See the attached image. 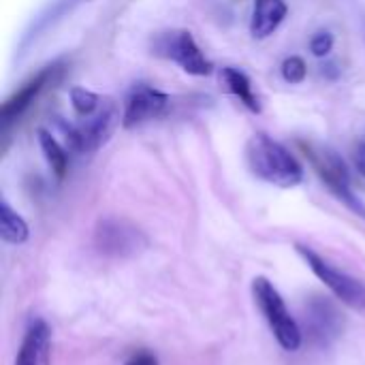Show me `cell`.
I'll use <instances>...</instances> for the list:
<instances>
[{
	"label": "cell",
	"instance_id": "6da1fadb",
	"mask_svg": "<svg viewBox=\"0 0 365 365\" xmlns=\"http://www.w3.org/2000/svg\"><path fill=\"white\" fill-rule=\"evenodd\" d=\"M246 163L250 171L278 188H295L304 182L302 163L265 133H255L246 143Z\"/></svg>",
	"mask_w": 365,
	"mask_h": 365
},
{
	"label": "cell",
	"instance_id": "7a4b0ae2",
	"mask_svg": "<svg viewBox=\"0 0 365 365\" xmlns=\"http://www.w3.org/2000/svg\"><path fill=\"white\" fill-rule=\"evenodd\" d=\"M252 297H255L263 319L267 321L274 338L278 340V344L289 353L297 351L304 342V334H302L297 321L291 317L278 289L267 278L259 276L252 280Z\"/></svg>",
	"mask_w": 365,
	"mask_h": 365
},
{
	"label": "cell",
	"instance_id": "3957f363",
	"mask_svg": "<svg viewBox=\"0 0 365 365\" xmlns=\"http://www.w3.org/2000/svg\"><path fill=\"white\" fill-rule=\"evenodd\" d=\"M118 124H122V115L115 103L107 101L98 107L96 113L81 118L77 126H64V137L73 152L92 154L109 141Z\"/></svg>",
	"mask_w": 365,
	"mask_h": 365
},
{
	"label": "cell",
	"instance_id": "277c9868",
	"mask_svg": "<svg viewBox=\"0 0 365 365\" xmlns=\"http://www.w3.org/2000/svg\"><path fill=\"white\" fill-rule=\"evenodd\" d=\"M302 150L306 152V156L312 160L319 178L327 184V188L336 195L338 201H342L349 210H353L357 216L365 218V205L361 203V199L353 192L351 188V175H349V169L344 165V160L331 152V150H323V148H314L310 143H299Z\"/></svg>",
	"mask_w": 365,
	"mask_h": 365
},
{
	"label": "cell",
	"instance_id": "5b68a950",
	"mask_svg": "<svg viewBox=\"0 0 365 365\" xmlns=\"http://www.w3.org/2000/svg\"><path fill=\"white\" fill-rule=\"evenodd\" d=\"M154 51L175 62L184 73L195 77H207L214 71L212 60L201 51L199 43L188 30H169L154 38Z\"/></svg>",
	"mask_w": 365,
	"mask_h": 365
},
{
	"label": "cell",
	"instance_id": "8992f818",
	"mask_svg": "<svg viewBox=\"0 0 365 365\" xmlns=\"http://www.w3.org/2000/svg\"><path fill=\"white\" fill-rule=\"evenodd\" d=\"M297 252L304 257V261L308 263V267L312 269V274L346 306L355 308V310H365V284L361 280L349 276L346 272L334 267L331 263H327L321 255H317L312 248L308 246H297Z\"/></svg>",
	"mask_w": 365,
	"mask_h": 365
},
{
	"label": "cell",
	"instance_id": "52a82bcc",
	"mask_svg": "<svg viewBox=\"0 0 365 365\" xmlns=\"http://www.w3.org/2000/svg\"><path fill=\"white\" fill-rule=\"evenodd\" d=\"M169 105H171V98L165 92H160L148 83H137V86H133V90L128 92V96L124 101L122 126L135 128L145 122H152V120L165 115Z\"/></svg>",
	"mask_w": 365,
	"mask_h": 365
},
{
	"label": "cell",
	"instance_id": "ba28073f",
	"mask_svg": "<svg viewBox=\"0 0 365 365\" xmlns=\"http://www.w3.org/2000/svg\"><path fill=\"white\" fill-rule=\"evenodd\" d=\"M56 66H45L43 71H38L34 77H30L19 90H15L0 109V126L2 133H6L15 122H19V118L30 109V105L38 98V94L45 90V86L53 79Z\"/></svg>",
	"mask_w": 365,
	"mask_h": 365
},
{
	"label": "cell",
	"instance_id": "9c48e42d",
	"mask_svg": "<svg viewBox=\"0 0 365 365\" xmlns=\"http://www.w3.org/2000/svg\"><path fill=\"white\" fill-rule=\"evenodd\" d=\"M139 231L120 220H103L96 229L94 242L96 248L105 255L124 257L133 255L139 248Z\"/></svg>",
	"mask_w": 365,
	"mask_h": 365
},
{
	"label": "cell",
	"instance_id": "30bf717a",
	"mask_svg": "<svg viewBox=\"0 0 365 365\" xmlns=\"http://www.w3.org/2000/svg\"><path fill=\"white\" fill-rule=\"evenodd\" d=\"M51 359V329L43 319H34L21 340L15 365H49Z\"/></svg>",
	"mask_w": 365,
	"mask_h": 365
},
{
	"label": "cell",
	"instance_id": "8fae6325",
	"mask_svg": "<svg viewBox=\"0 0 365 365\" xmlns=\"http://www.w3.org/2000/svg\"><path fill=\"white\" fill-rule=\"evenodd\" d=\"M289 6L287 0H255L252 19H250V34L257 41L269 38L287 19Z\"/></svg>",
	"mask_w": 365,
	"mask_h": 365
},
{
	"label": "cell",
	"instance_id": "7c38bea8",
	"mask_svg": "<svg viewBox=\"0 0 365 365\" xmlns=\"http://www.w3.org/2000/svg\"><path fill=\"white\" fill-rule=\"evenodd\" d=\"M220 83H222L225 90H227L229 94H233L248 111L261 113V109H263L261 98L257 96L255 86H252L250 77H248L244 71H240V68H235V66H225V68L220 71Z\"/></svg>",
	"mask_w": 365,
	"mask_h": 365
},
{
	"label": "cell",
	"instance_id": "4fadbf2b",
	"mask_svg": "<svg viewBox=\"0 0 365 365\" xmlns=\"http://www.w3.org/2000/svg\"><path fill=\"white\" fill-rule=\"evenodd\" d=\"M308 323H310V329H312V338L319 342V344H329L334 338H338L340 334V314L334 310L331 304L323 302V299H317L310 310H308Z\"/></svg>",
	"mask_w": 365,
	"mask_h": 365
},
{
	"label": "cell",
	"instance_id": "5bb4252c",
	"mask_svg": "<svg viewBox=\"0 0 365 365\" xmlns=\"http://www.w3.org/2000/svg\"><path fill=\"white\" fill-rule=\"evenodd\" d=\"M36 139H38V145H41V152L49 165V169L53 171V175L58 180H62L68 171V152L66 148L60 145V141L45 128H38L36 133Z\"/></svg>",
	"mask_w": 365,
	"mask_h": 365
},
{
	"label": "cell",
	"instance_id": "9a60e30c",
	"mask_svg": "<svg viewBox=\"0 0 365 365\" xmlns=\"http://www.w3.org/2000/svg\"><path fill=\"white\" fill-rule=\"evenodd\" d=\"M0 237H2V242L15 244V246L28 242V237H30L28 222L6 201L0 203Z\"/></svg>",
	"mask_w": 365,
	"mask_h": 365
},
{
	"label": "cell",
	"instance_id": "2e32d148",
	"mask_svg": "<svg viewBox=\"0 0 365 365\" xmlns=\"http://www.w3.org/2000/svg\"><path fill=\"white\" fill-rule=\"evenodd\" d=\"M68 98H71L73 111H75L79 118H88V115L96 113L98 107L103 105V98H101L96 92L83 88V86H73V88L68 90Z\"/></svg>",
	"mask_w": 365,
	"mask_h": 365
},
{
	"label": "cell",
	"instance_id": "e0dca14e",
	"mask_svg": "<svg viewBox=\"0 0 365 365\" xmlns=\"http://www.w3.org/2000/svg\"><path fill=\"white\" fill-rule=\"evenodd\" d=\"M280 73H282V77H284L287 83L297 86V83H302V81L306 79V75H308V64H306V60H304L302 56H289V58L282 62Z\"/></svg>",
	"mask_w": 365,
	"mask_h": 365
},
{
	"label": "cell",
	"instance_id": "ac0fdd59",
	"mask_svg": "<svg viewBox=\"0 0 365 365\" xmlns=\"http://www.w3.org/2000/svg\"><path fill=\"white\" fill-rule=\"evenodd\" d=\"M334 43H336V38H334V34H331L329 30H319V32L310 38V51H312L317 58H325V56L331 53Z\"/></svg>",
	"mask_w": 365,
	"mask_h": 365
},
{
	"label": "cell",
	"instance_id": "d6986e66",
	"mask_svg": "<svg viewBox=\"0 0 365 365\" xmlns=\"http://www.w3.org/2000/svg\"><path fill=\"white\" fill-rule=\"evenodd\" d=\"M124 365H160V361H158V357H156L154 353H150V351H137V353H133V355L126 359V364Z\"/></svg>",
	"mask_w": 365,
	"mask_h": 365
},
{
	"label": "cell",
	"instance_id": "ffe728a7",
	"mask_svg": "<svg viewBox=\"0 0 365 365\" xmlns=\"http://www.w3.org/2000/svg\"><path fill=\"white\" fill-rule=\"evenodd\" d=\"M353 163H355L357 171L365 178V141L355 145V150H353Z\"/></svg>",
	"mask_w": 365,
	"mask_h": 365
}]
</instances>
